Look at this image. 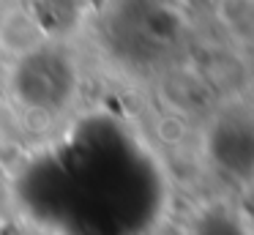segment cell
Instances as JSON below:
<instances>
[{"mask_svg": "<svg viewBox=\"0 0 254 235\" xmlns=\"http://www.w3.org/2000/svg\"><path fill=\"white\" fill-rule=\"evenodd\" d=\"M156 131H159V137L164 142H181L183 140V131H186V126H183L181 118H161L159 126H156Z\"/></svg>", "mask_w": 254, "mask_h": 235, "instance_id": "1", "label": "cell"}]
</instances>
